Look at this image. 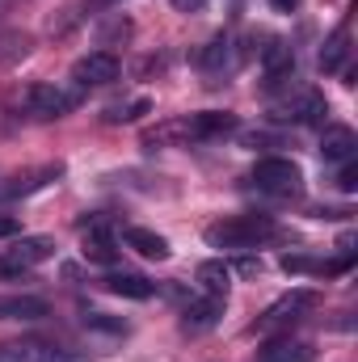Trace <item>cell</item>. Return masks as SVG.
Listing matches in <instances>:
<instances>
[{
	"label": "cell",
	"mask_w": 358,
	"mask_h": 362,
	"mask_svg": "<svg viewBox=\"0 0 358 362\" xmlns=\"http://www.w3.org/2000/svg\"><path fill=\"white\" fill-rule=\"evenodd\" d=\"M169 4H173L178 13H202V8H207V0H169Z\"/></svg>",
	"instance_id": "484cf974"
},
{
	"label": "cell",
	"mask_w": 358,
	"mask_h": 362,
	"mask_svg": "<svg viewBox=\"0 0 358 362\" xmlns=\"http://www.w3.org/2000/svg\"><path fill=\"white\" fill-rule=\"evenodd\" d=\"M47 316H51V303L42 295H0V320L34 325V320H47Z\"/></svg>",
	"instance_id": "5bb4252c"
},
{
	"label": "cell",
	"mask_w": 358,
	"mask_h": 362,
	"mask_svg": "<svg viewBox=\"0 0 358 362\" xmlns=\"http://www.w3.org/2000/svg\"><path fill=\"white\" fill-rule=\"evenodd\" d=\"M358 156V135L350 127H325L321 135V160L325 165H350Z\"/></svg>",
	"instance_id": "4fadbf2b"
},
{
	"label": "cell",
	"mask_w": 358,
	"mask_h": 362,
	"mask_svg": "<svg viewBox=\"0 0 358 362\" xmlns=\"http://www.w3.org/2000/svg\"><path fill=\"white\" fill-rule=\"evenodd\" d=\"M68 350L59 341H47V337H21V341H8L0 346V362H64Z\"/></svg>",
	"instance_id": "9c48e42d"
},
{
	"label": "cell",
	"mask_w": 358,
	"mask_h": 362,
	"mask_svg": "<svg viewBox=\"0 0 358 362\" xmlns=\"http://www.w3.org/2000/svg\"><path fill=\"white\" fill-rule=\"evenodd\" d=\"M76 105H81L76 85H47V81H34V85H25L8 97V110L17 118H34V122H59Z\"/></svg>",
	"instance_id": "7a4b0ae2"
},
{
	"label": "cell",
	"mask_w": 358,
	"mask_h": 362,
	"mask_svg": "<svg viewBox=\"0 0 358 362\" xmlns=\"http://www.w3.org/2000/svg\"><path fill=\"white\" fill-rule=\"evenodd\" d=\"M274 236H278V223L270 215H228V219L207 228L211 249H258Z\"/></svg>",
	"instance_id": "3957f363"
},
{
	"label": "cell",
	"mask_w": 358,
	"mask_h": 362,
	"mask_svg": "<svg viewBox=\"0 0 358 362\" xmlns=\"http://www.w3.org/2000/svg\"><path fill=\"white\" fill-rule=\"evenodd\" d=\"M8 4H13V0H0V13H4V8H8Z\"/></svg>",
	"instance_id": "f1b7e54d"
},
{
	"label": "cell",
	"mask_w": 358,
	"mask_h": 362,
	"mask_svg": "<svg viewBox=\"0 0 358 362\" xmlns=\"http://www.w3.org/2000/svg\"><path fill=\"white\" fill-rule=\"evenodd\" d=\"M110 295H118V299H135V303H144V299H152L156 295V282L152 278H144V274H131V270H114L105 274V282H101Z\"/></svg>",
	"instance_id": "2e32d148"
},
{
	"label": "cell",
	"mask_w": 358,
	"mask_h": 362,
	"mask_svg": "<svg viewBox=\"0 0 358 362\" xmlns=\"http://www.w3.org/2000/svg\"><path fill=\"white\" fill-rule=\"evenodd\" d=\"M64 177V165H42V169H30V173H17L0 185V202H13V198H30L38 189H47L51 181Z\"/></svg>",
	"instance_id": "8fae6325"
},
{
	"label": "cell",
	"mask_w": 358,
	"mask_h": 362,
	"mask_svg": "<svg viewBox=\"0 0 358 362\" xmlns=\"http://www.w3.org/2000/svg\"><path fill=\"white\" fill-rule=\"evenodd\" d=\"M337 185H342L346 194H354V189H358V169H354V160H350V165H342V177H337Z\"/></svg>",
	"instance_id": "cb8c5ba5"
},
{
	"label": "cell",
	"mask_w": 358,
	"mask_h": 362,
	"mask_svg": "<svg viewBox=\"0 0 358 362\" xmlns=\"http://www.w3.org/2000/svg\"><path fill=\"white\" fill-rule=\"evenodd\" d=\"M34 38L25 30H0V72H13L21 59H30Z\"/></svg>",
	"instance_id": "d6986e66"
},
{
	"label": "cell",
	"mask_w": 358,
	"mask_h": 362,
	"mask_svg": "<svg viewBox=\"0 0 358 362\" xmlns=\"http://www.w3.org/2000/svg\"><path fill=\"white\" fill-rule=\"evenodd\" d=\"M346 55H350V25H337L329 34V42L321 47V72H342L346 68Z\"/></svg>",
	"instance_id": "ffe728a7"
},
{
	"label": "cell",
	"mask_w": 358,
	"mask_h": 362,
	"mask_svg": "<svg viewBox=\"0 0 358 362\" xmlns=\"http://www.w3.org/2000/svg\"><path fill=\"white\" fill-rule=\"evenodd\" d=\"M224 308L228 299H215V295H198L181 308V333H211L219 320H224Z\"/></svg>",
	"instance_id": "30bf717a"
},
{
	"label": "cell",
	"mask_w": 358,
	"mask_h": 362,
	"mask_svg": "<svg viewBox=\"0 0 358 362\" xmlns=\"http://www.w3.org/2000/svg\"><path fill=\"white\" fill-rule=\"evenodd\" d=\"M270 8H274V13H295L299 0H270Z\"/></svg>",
	"instance_id": "4316f807"
},
{
	"label": "cell",
	"mask_w": 358,
	"mask_h": 362,
	"mask_svg": "<svg viewBox=\"0 0 358 362\" xmlns=\"http://www.w3.org/2000/svg\"><path fill=\"white\" fill-rule=\"evenodd\" d=\"M312 308H316V291L299 286V291H291V295L274 299L266 312L249 325V333H253V337H266V333H278V329H291V325H299Z\"/></svg>",
	"instance_id": "5b68a950"
},
{
	"label": "cell",
	"mask_w": 358,
	"mask_h": 362,
	"mask_svg": "<svg viewBox=\"0 0 358 362\" xmlns=\"http://www.w3.org/2000/svg\"><path fill=\"white\" fill-rule=\"evenodd\" d=\"M236 270H241V274H249V278H253V274H262V262H253V257H245V262H241Z\"/></svg>",
	"instance_id": "83f0119b"
},
{
	"label": "cell",
	"mask_w": 358,
	"mask_h": 362,
	"mask_svg": "<svg viewBox=\"0 0 358 362\" xmlns=\"http://www.w3.org/2000/svg\"><path fill=\"white\" fill-rule=\"evenodd\" d=\"M241 122L228 110H202V114H185L173 122H161L156 131L144 135V148H169V144H215L224 135H232Z\"/></svg>",
	"instance_id": "6da1fadb"
},
{
	"label": "cell",
	"mask_w": 358,
	"mask_h": 362,
	"mask_svg": "<svg viewBox=\"0 0 358 362\" xmlns=\"http://www.w3.org/2000/svg\"><path fill=\"white\" fill-rule=\"evenodd\" d=\"M118 72H122V64H118L114 51H89V55H81V59L72 64V85H76L81 93L101 89V85L118 81Z\"/></svg>",
	"instance_id": "52a82bcc"
},
{
	"label": "cell",
	"mask_w": 358,
	"mask_h": 362,
	"mask_svg": "<svg viewBox=\"0 0 358 362\" xmlns=\"http://www.w3.org/2000/svg\"><path fill=\"white\" fill-rule=\"evenodd\" d=\"M325 114H329V101L316 89H299L295 97H287V101L274 105V118H278V122H299V127L325 122Z\"/></svg>",
	"instance_id": "ba28073f"
},
{
	"label": "cell",
	"mask_w": 358,
	"mask_h": 362,
	"mask_svg": "<svg viewBox=\"0 0 358 362\" xmlns=\"http://www.w3.org/2000/svg\"><path fill=\"white\" fill-rule=\"evenodd\" d=\"M316 358V346L304 341V337H274L258 350L253 362H312Z\"/></svg>",
	"instance_id": "9a60e30c"
},
{
	"label": "cell",
	"mask_w": 358,
	"mask_h": 362,
	"mask_svg": "<svg viewBox=\"0 0 358 362\" xmlns=\"http://www.w3.org/2000/svg\"><path fill=\"white\" fill-rule=\"evenodd\" d=\"M101 38H131V21H127V17H114V21L101 30Z\"/></svg>",
	"instance_id": "603a6c76"
},
{
	"label": "cell",
	"mask_w": 358,
	"mask_h": 362,
	"mask_svg": "<svg viewBox=\"0 0 358 362\" xmlns=\"http://www.w3.org/2000/svg\"><path fill=\"white\" fill-rule=\"evenodd\" d=\"M21 232V219L17 215H0V240H13Z\"/></svg>",
	"instance_id": "d4e9b609"
},
{
	"label": "cell",
	"mask_w": 358,
	"mask_h": 362,
	"mask_svg": "<svg viewBox=\"0 0 358 362\" xmlns=\"http://www.w3.org/2000/svg\"><path fill=\"white\" fill-rule=\"evenodd\" d=\"M144 114H152V101H148V97H131V101H114V105H105L101 122H105V127H127V122H139Z\"/></svg>",
	"instance_id": "44dd1931"
},
{
	"label": "cell",
	"mask_w": 358,
	"mask_h": 362,
	"mask_svg": "<svg viewBox=\"0 0 358 362\" xmlns=\"http://www.w3.org/2000/svg\"><path fill=\"white\" fill-rule=\"evenodd\" d=\"M249 185L258 194H270V198H295L304 189V169L287 156H262L249 173Z\"/></svg>",
	"instance_id": "277c9868"
},
{
	"label": "cell",
	"mask_w": 358,
	"mask_h": 362,
	"mask_svg": "<svg viewBox=\"0 0 358 362\" xmlns=\"http://www.w3.org/2000/svg\"><path fill=\"white\" fill-rule=\"evenodd\" d=\"M258 59H262V76H266V85H282V81L295 76V51H291L282 38H270Z\"/></svg>",
	"instance_id": "7c38bea8"
},
{
	"label": "cell",
	"mask_w": 358,
	"mask_h": 362,
	"mask_svg": "<svg viewBox=\"0 0 358 362\" xmlns=\"http://www.w3.org/2000/svg\"><path fill=\"white\" fill-rule=\"evenodd\" d=\"M122 245L127 249H135L139 257H148V262H165L173 249H169V240L161 236V232H148V228H122Z\"/></svg>",
	"instance_id": "ac0fdd59"
},
{
	"label": "cell",
	"mask_w": 358,
	"mask_h": 362,
	"mask_svg": "<svg viewBox=\"0 0 358 362\" xmlns=\"http://www.w3.org/2000/svg\"><path fill=\"white\" fill-rule=\"evenodd\" d=\"M194 278H198V286H202V295H215V299H228V286H232V270H228L224 262H202Z\"/></svg>",
	"instance_id": "7402d4cb"
},
{
	"label": "cell",
	"mask_w": 358,
	"mask_h": 362,
	"mask_svg": "<svg viewBox=\"0 0 358 362\" xmlns=\"http://www.w3.org/2000/svg\"><path fill=\"white\" fill-rule=\"evenodd\" d=\"M55 257V240L51 236H21L8 249H0V278H21L25 270L42 266Z\"/></svg>",
	"instance_id": "8992f818"
},
{
	"label": "cell",
	"mask_w": 358,
	"mask_h": 362,
	"mask_svg": "<svg viewBox=\"0 0 358 362\" xmlns=\"http://www.w3.org/2000/svg\"><path fill=\"white\" fill-rule=\"evenodd\" d=\"M198 64H202L207 76H224V72H232L241 64V51H236V42L228 34H219V38H211V47H202Z\"/></svg>",
	"instance_id": "e0dca14e"
}]
</instances>
